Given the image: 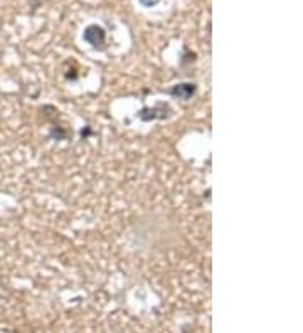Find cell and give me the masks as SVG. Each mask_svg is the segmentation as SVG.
Returning <instances> with one entry per match:
<instances>
[{"mask_svg": "<svg viewBox=\"0 0 303 333\" xmlns=\"http://www.w3.org/2000/svg\"><path fill=\"white\" fill-rule=\"evenodd\" d=\"M84 41H88L89 44L93 46H103V42H105V30L98 26H89L86 29V32H84Z\"/></svg>", "mask_w": 303, "mask_h": 333, "instance_id": "6da1fadb", "label": "cell"}, {"mask_svg": "<svg viewBox=\"0 0 303 333\" xmlns=\"http://www.w3.org/2000/svg\"><path fill=\"white\" fill-rule=\"evenodd\" d=\"M192 93H194L192 84H179L177 88L172 89V94H179V96H182V98H189Z\"/></svg>", "mask_w": 303, "mask_h": 333, "instance_id": "7a4b0ae2", "label": "cell"}, {"mask_svg": "<svg viewBox=\"0 0 303 333\" xmlns=\"http://www.w3.org/2000/svg\"><path fill=\"white\" fill-rule=\"evenodd\" d=\"M140 4L145 5V7H152V5L159 4V0H140Z\"/></svg>", "mask_w": 303, "mask_h": 333, "instance_id": "3957f363", "label": "cell"}]
</instances>
